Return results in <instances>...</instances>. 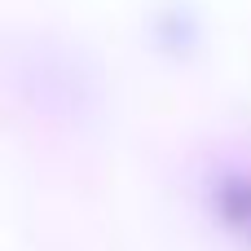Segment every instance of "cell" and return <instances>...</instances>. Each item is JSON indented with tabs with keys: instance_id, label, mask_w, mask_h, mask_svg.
I'll return each mask as SVG.
<instances>
[{
	"instance_id": "obj_1",
	"label": "cell",
	"mask_w": 251,
	"mask_h": 251,
	"mask_svg": "<svg viewBox=\"0 0 251 251\" xmlns=\"http://www.w3.org/2000/svg\"><path fill=\"white\" fill-rule=\"evenodd\" d=\"M225 212L251 229V185H243V190H225Z\"/></svg>"
}]
</instances>
